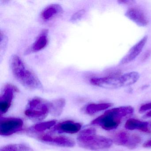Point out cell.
Here are the masks:
<instances>
[{"instance_id": "1", "label": "cell", "mask_w": 151, "mask_h": 151, "mask_svg": "<svg viewBox=\"0 0 151 151\" xmlns=\"http://www.w3.org/2000/svg\"><path fill=\"white\" fill-rule=\"evenodd\" d=\"M11 70L16 79L24 86L30 90H41L42 84L37 77L26 67L18 55H13L10 59Z\"/></svg>"}, {"instance_id": "2", "label": "cell", "mask_w": 151, "mask_h": 151, "mask_svg": "<svg viewBox=\"0 0 151 151\" xmlns=\"http://www.w3.org/2000/svg\"><path fill=\"white\" fill-rule=\"evenodd\" d=\"M134 109L130 106H122L109 109L92 122V124L100 126L106 130L116 129L123 117L132 114Z\"/></svg>"}, {"instance_id": "3", "label": "cell", "mask_w": 151, "mask_h": 151, "mask_svg": "<svg viewBox=\"0 0 151 151\" xmlns=\"http://www.w3.org/2000/svg\"><path fill=\"white\" fill-rule=\"evenodd\" d=\"M77 141L80 147L91 150L109 148L113 143L110 139L97 135L96 129L93 128L82 131L78 136Z\"/></svg>"}, {"instance_id": "4", "label": "cell", "mask_w": 151, "mask_h": 151, "mask_svg": "<svg viewBox=\"0 0 151 151\" xmlns=\"http://www.w3.org/2000/svg\"><path fill=\"white\" fill-rule=\"evenodd\" d=\"M49 113L50 102L38 97L29 100L24 112L28 118L35 122H40L44 120Z\"/></svg>"}, {"instance_id": "5", "label": "cell", "mask_w": 151, "mask_h": 151, "mask_svg": "<svg viewBox=\"0 0 151 151\" xmlns=\"http://www.w3.org/2000/svg\"><path fill=\"white\" fill-rule=\"evenodd\" d=\"M112 138V141L115 144L125 147L130 149L136 148L141 142V138L139 136L130 134L124 131L116 132Z\"/></svg>"}, {"instance_id": "6", "label": "cell", "mask_w": 151, "mask_h": 151, "mask_svg": "<svg viewBox=\"0 0 151 151\" xmlns=\"http://www.w3.org/2000/svg\"><path fill=\"white\" fill-rule=\"evenodd\" d=\"M91 84L106 89H116L124 87L122 75H113L102 78H92Z\"/></svg>"}, {"instance_id": "7", "label": "cell", "mask_w": 151, "mask_h": 151, "mask_svg": "<svg viewBox=\"0 0 151 151\" xmlns=\"http://www.w3.org/2000/svg\"><path fill=\"white\" fill-rule=\"evenodd\" d=\"M23 121L19 118H1L0 121V134L9 136L21 130L23 127Z\"/></svg>"}, {"instance_id": "8", "label": "cell", "mask_w": 151, "mask_h": 151, "mask_svg": "<svg viewBox=\"0 0 151 151\" xmlns=\"http://www.w3.org/2000/svg\"><path fill=\"white\" fill-rule=\"evenodd\" d=\"M18 91L17 87L11 84H7L5 86L0 98V112L1 114L8 111L12 104L15 93Z\"/></svg>"}, {"instance_id": "9", "label": "cell", "mask_w": 151, "mask_h": 151, "mask_svg": "<svg viewBox=\"0 0 151 151\" xmlns=\"http://www.w3.org/2000/svg\"><path fill=\"white\" fill-rule=\"evenodd\" d=\"M39 139L46 144L62 147H73L75 142L70 138L65 136H52L48 134L39 136Z\"/></svg>"}, {"instance_id": "10", "label": "cell", "mask_w": 151, "mask_h": 151, "mask_svg": "<svg viewBox=\"0 0 151 151\" xmlns=\"http://www.w3.org/2000/svg\"><path fill=\"white\" fill-rule=\"evenodd\" d=\"M48 31L44 29L40 32L35 42L26 49L24 54L29 55L37 52L46 47L48 44Z\"/></svg>"}, {"instance_id": "11", "label": "cell", "mask_w": 151, "mask_h": 151, "mask_svg": "<svg viewBox=\"0 0 151 151\" xmlns=\"http://www.w3.org/2000/svg\"><path fill=\"white\" fill-rule=\"evenodd\" d=\"M147 40V37L145 36L140 41L133 46L130 49L127 54L122 59L120 62V64H127L134 60L142 52Z\"/></svg>"}, {"instance_id": "12", "label": "cell", "mask_w": 151, "mask_h": 151, "mask_svg": "<svg viewBox=\"0 0 151 151\" xmlns=\"http://www.w3.org/2000/svg\"><path fill=\"white\" fill-rule=\"evenodd\" d=\"M125 16L130 20L141 27L147 26L148 23V19L144 12L137 8L129 9L125 13Z\"/></svg>"}, {"instance_id": "13", "label": "cell", "mask_w": 151, "mask_h": 151, "mask_svg": "<svg viewBox=\"0 0 151 151\" xmlns=\"http://www.w3.org/2000/svg\"><path fill=\"white\" fill-rule=\"evenodd\" d=\"M82 125L78 123L67 121L58 124L53 128L52 131L59 133L74 134L81 129Z\"/></svg>"}, {"instance_id": "14", "label": "cell", "mask_w": 151, "mask_h": 151, "mask_svg": "<svg viewBox=\"0 0 151 151\" xmlns=\"http://www.w3.org/2000/svg\"><path fill=\"white\" fill-rule=\"evenodd\" d=\"M63 11L62 7L59 4H52L47 6L42 11L41 18L45 21H48L61 14Z\"/></svg>"}, {"instance_id": "15", "label": "cell", "mask_w": 151, "mask_h": 151, "mask_svg": "<svg viewBox=\"0 0 151 151\" xmlns=\"http://www.w3.org/2000/svg\"><path fill=\"white\" fill-rule=\"evenodd\" d=\"M148 123L147 122H142L137 119H129L125 123V128L130 130L138 129L141 131L147 133H151V131L148 129Z\"/></svg>"}, {"instance_id": "16", "label": "cell", "mask_w": 151, "mask_h": 151, "mask_svg": "<svg viewBox=\"0 0 151 151\" xmlns=\"http://www.w3.org/2000/svg\"><path fill=\"white\" fill-rule=\"evenodd\" d=\"M66 102L63 99H60L50 101V113L54 116H59L61 114Z\"/></svg>"}, {"instance_id": "17", "label": "cell", "mask_w": 151, "mask_h": 151, "mask_svg": "<svg viewBox=\"0 0 151 151\" xmlns=\"http://www.w3.org/2000/svg\"><path fill=\"white\" fill-rule=\"evenodd\" d=\"M112 106V104L109 103L89 104L86 108V112L88 114L93 115L97 112L107 109Z\"/></svg>"}, {"instance_id": "18", "label": "cell", "mask_w": 151, "mask_h": 151, "mask_svg": "<svg viewBox=\"0 0 151 151\" xmlns=\"http://www.w3.org/2000/svg\"><path fill=\"white\" fill-rule=\"evenodd\" d=\"M124 87L129 86L137 83L139 78L138 72L133 71L122 75Z\"/></svg>"}, {"instance_id": "19", "label": "cell", "mask_w": 151, "mask_h": 151, "mask_svg": "<svg viewBox=\"0 0 151 151\" xmlns=\"http://www.w3.org/2000/svg\"><path fill=\"white\" fill-rule=\"evenodd\" d=\"M0 151H32V150L24 144H11L2 147Z\"/></svg>"}, {"instance_id": "20", "label": "cell", "mask_w": 151, "mask_h": 151, "mask_svg": "<svg viewBox=\"0 0 151 151\" xmlns=\"http://www.w3.org/2000/svg\"><path fill=\"white\" fill-rule=\"evenodd\" d=\"M56 121H48V122H44L35 124L32 127H31L30 130L35 131L41 132L46 130L50 129L53 126H54L56 124Z\"/></svg>"}, {"instance_id": "21", "label": "cell", "mask_w": 151, "mask_h": 151, "mask_svg": "<svg viewBox=\"0 0 151 151\" xmlns=\"http://www.w3.org/2000/svg\"><path fill=\"white\" fill-rule=\"evenodd\" d=\"M85 14V10L84 9H80L73 14L70 18V21L72 22H76L81 20Z\"/></svg>"}, {"instance_id": "22", "label": "cell", "mask_w": 151, "mask_h": 151, "mask_svg": "<svg viewBox=\"0 0 151 151\" xmlns=\"http://www.w3.org/2000/svg\"><path fill=\"white\" fill-rule=\"evenodd\" d=\"M150 109H151V102L142 105L139 108V111L140 113H143Z\"/></svg>"}, {"instance_id": "23", "label": "cell", "mask_w": 151, "mask_h": 151, "mask_svg": "<svg viewBox=\"0 0 151 151\" xmlns=\"http://www.w3.org/2000/svg\"><path fill=\"white\" fill-rule=\"evenodd\" d=\"M119 3H121L122 4H124V5H131L133 3L134 1H129V0H122V1H118Z\"/></svg>"}, {"instance_id": "24", "label": "cell", "mask_w": 151, "mask_h": 151, "mask_svg": "<svg viewBox=\"0 0 151 151\" xmlns=\"http://www.w3.org/2000/svg\"><path fill=\"white\" fill-rule=\"evenodd\" d=\"M143 146L144 147H147V148L151 147V139L146 141V142L143 144Z\"/></svg>"}, {"instance_id": "25", "label": "cell", "mask_w": 151, "mask_h": 151, "mask_svg": "<svg viewBox=\"0 0 151 151\" xmlns=\"http://www.w3.org/2000/svg\"><path fill=\"white\" fill-rule=\"evenodd\" d=\"M150 54H151V51H147L145 54H144V56L143 57V60H147L148 57L150 56Z\"/></svg>"}, {"instance_id": "26", "label": "cell", "mask_w": 151, "mask_h": 151, "mask_svg": "<svg viewBox=\"0 0 151 151\" xmlns=\"http://www.w3.org/2000/svg\"><path fill=\"white\" fill-rule=\"evenodd\" d=\"M143 117L145 118H149V117H151V111L147 112L146 114L144 115Z\"/></svg>"}]
</instances>
